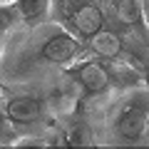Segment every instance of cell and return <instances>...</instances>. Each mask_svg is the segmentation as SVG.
I'll return each mask as SVG.
<instances>
[{"label": "cell", "instance_id": "cell-7", "mask_svg": "<svg viewBox=\"0 0 149 149\" xmlns=\"http://www.w3.org/2000/svg\"><path fill=\"white\" fill-rule=\"evenodd\" d=\"M92 47V52L97 55V57H104V60H117L119 55H122V37L117 35V32L112 30H104L102 27L100 32H95V35L87 40Z\"/></svg>", "mask_w": 149, "mask_h": 149}, {"label": "cell", "instance_id": "cell-6", "mask_svg": "<svg viewBox=\"0 0 149 149\" xmlns=\"http://www.w3.org/2000/svg\"><path fill=\"white\" fill-rule=\"evenodd\" d=\"M13 5H15L22 25L37 27L42 22H47L50 13L55 8V0H13Z\"/></svg>", "mask_w": 149, "mask_h": 149}, {"label": "cell", "instance_id": "cell-9", "mask_svg": "<svg viewBox=\"0 0 149 149\" xmlns=\"http://www.w3.org/2000/svg\"><path fill=\"white\" fill-rule=\"evenodd\" d=\"M17 20H20V17H17L15 5H13V3H3V0H0V32H8Z\"/></svg>", "mask_w": 149, "mask_h": 149}, {"label": "cell", "instance_id": "cell-2", "mask_svg": "<svg viewBox=\"0 0 149 149\" xmlns=\"http://www.w3.org/2000/svg\"><path fill=\"white\" fill-rule=\"evenodd\" d=\"M55 10L60 15V25L80 40H90L104 27V13L97 0H55Z\"/></svg>", "mask_w": 149, "mask_h": 149}, {"label": "cell", "instance_id": "cell-5", "mask_svg": "<svg viewBox=\"0 0 149 149\" xmlns=\"http://www.w3.org/2000/svg\"><path fill=\"white\" fill-rule=\"evenodd\" d=\"M5 114L15 124H32L42 117V100L32 95H17L5 102Z\"/></svg>", "mask_w": 149, "mask_h": 149}, {"label": "cell", "instance_id": "cell-1", "mask_svg": "<svg viewBox=\"0 0 149 149\" xmlns=\"http://www.w3.org/2000/svg\"><path fill=\"white\" fill-rule=\"evenodd\" d=\"M112 134L122 144H139L149 137V92L134 90L119 102L112 117Z\"/></svg>", "mask_w": 149, "mask_h": 149}, {"label": "cell", "instance_id": "cell-11", "mask_svg": "<svg viewBox=\"0 0 149 149\" xmlns=\"http://www.w3.org/2000/svg\"><path fill=\"white\" fill-rule=\"evenodd\" d=\"M0 122H3V119H0Z\"/></svg>", "mask_w": 149, "mask_h": 149}, {"label": "cell", "instance_id": "cell-8", "mask_svg": "<svg viewBox=\"0 0 149 149\" xmlns=\"http://www.w3.org/2000/svg\"><path fill=\"white\" fill-rule=\"evenodd\" d=\"M62 142L70 144V147H92V144H95V132H92L90 124L77 122V124H72V127L65 129Z\"/></svg>", "mask_w": 149, "mask_h": 149}, {"label": "cell", "instance_id": "cell-10", "mask_svg": "<svg viewBox=\"0 0 149 149\" xmlns=\"http://www.w3.org/2000/svg\"><path fill=\"white\" fill-rule=\"evenodd\" d=\"M3 3H13V0H3Z\"/></svg>", "mask_w": 149, "mask_h": 149}, {"label": "cell", "instance_id": "cell-3", "mask_svg": "<svg viewBox=\"0 0 149 149\" xmlns=\"http://www.w3.org/2000/svg\"><path fill=\"white\" fill-rule=\"evenodd\" d=\"M40 55H42L45 62L60 65V67H70V65L77 62V57L82 55V45L80 37L70 32L67 27L57 25L40 45Z\"/></svg>", "mask_w": 149, "mask_h": 149}, {"label": "cell", "instance_id": "cell-12", "mask_svg": "<svg viewBox=\"0 0 149 149\" xmlns=\"http://www.w3.org/2000/svg\"><path fill=\"white\" fill-rule=\"evenodd\" d=\"M147 15H149V13H147Z\"/></svg>", "mask_w": 149, "mask_h": 149}, {"label": "cell", "instance_id": "cell-4", "mask_svg": "<svg viewBox=\"0 0 149 149\" xmlns=\"http://www.w3.org/2000/svg\"><path fill=\"white\" fill-rule=\"evenodd\" d=\"M67 74L74 80V85H80V90L85 95H102V92H107V87L112 82L109 70L100 60H85L80 65H70Z\"/></svg>", "mask_w": 149, "mask_h": 149}]
</instances>
